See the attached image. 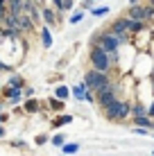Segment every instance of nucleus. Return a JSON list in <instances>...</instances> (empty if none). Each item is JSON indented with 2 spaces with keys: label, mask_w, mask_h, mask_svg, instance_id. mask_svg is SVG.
Masks as SVG:
<instances>
[{
  "label": "nucleus",
  "mask_w": 154,
  "mask_h": 156,
  "mask_svg": "<svg viewBox=\"0 0 154 156\" xmlns=\"http://www.w3.org/2000/svg\"><path fill=\"white\" fill-rule=\"evenodd\" d=\"M131 102H134V100H123V98L116 100L113 104L109 106V109H104V111H102L104 120L116 122V125H120V122L129 120V118H131Z\"/></svg>",
  "instance_id": "obj_1"
},
{
  "label": "nucleus",
  "mask_w": 154,
  "mask_h": 156,
  "mask_svg": "<svg viewBox=\"0 0 154 156\" xmlns=\"http://www.w3.org/2000/svg\"><path fill=\"white\" fill-rule=\"evenodd\" d=\"M84 86H86L88 90L95 95L98 90H104V88H109L111 84H113V75H107V73H98V70H93V68H88L86 73H84Z\"/></svg>",
  "instance_id": "obj_2"
},
{
  "label": "nucleus",
  "mask_w": 154,
  "mask_h": 156,
  "mask_svg": "<svg viewBox=\"0 0 154 156\" xmlns=\"http://www.w3.org/2000/svg\"><path fill=\"white\" fill-rule=\"evenodd\" d=\"M88 66L98 73H107L113 75V66L109 61V55L102 50L100 45H88Z\"/></svg>",
  "instance_id": "obj_3"
},
{
  "label": "nucleus",
  "mask_w": 154,
  "mask_h": 156,
  "mask_svg": "<svg viewBox=\"0 0 154 156\" xmlns=\"http://www.w3.org/2000/svg\"><path fill=\"white\" fill-rule=\"evenodd\" d=\"M125 16L129 20H138V23L150 25L152 20H154V7H152L150 2H129Z\"/></svg>",
  "instance_id": "obj_4"
},
{
  "label": "nucleus",
  "mask_w": 154,
  "mask_h": 156,
  "mask_svg": "<svg viewBox=\"0 0 154 156\" xmlns=\"http://www.w3.org/2000/svg\"><path fill=\"white\" fill-rule=\"evenodd\" d=\"M127 23H129V18L123 14V16H118V18H113L109 23V27H107L116 39L123 41V45H129V43H131V36H129V32H127Z\"/></svg>",
  "instance_id": "obj_5"
},
{
  "label": "nucleus",
  "mask_w": 154,
  "mask_h": 156,
  "mask_svg": "<svg viewBox=\"0 0 154 156\" xmlns=\"http://www.w3.org/2000/svg\"><path fill=\"white\" fill-rule=\"evenodd\" d=\"M41 23H43L45 27H50V30L59 27V23H61V16L50 7V2H45L43 7H41Z\"/></svg>",
  "instance_id": "obj_6"
},
{
  "label": "nucleus",
  "mask_w": 154,
  "mask_h": 156,
  "mask_svg": "<svg viewBox=\"0 0 154 156\" xmlns=\"http://www.w3.org/2000/svg\"><path fill=\"white\" fill-rule=\"evenodd\" d=\"M70 98L75 100V102H88V104H95V95L86 88V86H84V82L73 84V88H70Z\"/></svg>",
  "instance_id": "obj_7"
},
{
  "label": "nucleus",
  "mask_w": 154,
  "mask_h": 156,
  "mask_svg": "<svg viewBox=\"0 0 154 156\" xmlns=\"http://www.w3.org/2000/svg\"><path fill=\"white\" fill-rule=\"evenodd\" d=\"M16 23H18V30L23 32V36L34 34V30H36V25L32 23V18H30L27 14H20V16H16Z\"/></svg>",
  "instance_id": "obj_8"
},
{
  "label": "nucleus",
  "mask_w": 154,
  "mask_h": 156,
  "mask_svg": "<svg viewBox=\"0 0 154 156\" xmlns=\"http://www.w3.org/2000/svg\"><path fill=\"white\" fill-rule=\"evenodd\" d=\"M50 7L55 9L59 16H63V14H70L73 9H75V2H73V0H52Z\"/></svg>",
  "instance_id": "obj_9"
},
{
  "label": "nucleus",
  "mask_w": 154,
  "mask_h": 156,
  "mask_svg": "<svg viewBox=\"0 0 154 156\" xmlns=\"http://www.w3.org/2000/svg\"><path fill=\"white\" fill-rule=\"evenodd\" d=\"M39 36H41V45L45 48V50H50L52 43H55V36H52V30L45 27V25H41L39 27Z\"/></svg>",
  "instance_id": "obj_10"
},
{
  "label": "nucleus",
  "mask_w": 154,
  "mask_h": 156,
  "mask_svg": "<svg viewBox=\"0 0 154 156\" xmlns=\"http://www.w3.org/2000/svg\"><path fill=\"white\" fill-rule=\"evenodd\" d=\"M5 86H9V88H14V90H23L25 86H27V82H25L23 75L14 73V75H9V79H7V84H5Z\"/></svg>",
  "instance_id": "obj_11"
},
{
  "label": "nucleus",
  "mask_w": 154,
  "mask_h": 156,
  "mask_svg": "<svg viewBox=\"0 0 154 156\" xmlns=\"http://www.w3.org/2000/svg\"><path fill=\"white\" fill-rule=\"evenodd\" d=\"M20 106H23V111H25V113H41V111H43V104H41V100H36V98L25 100Z\"/></svg>",
  "instance_id": "obj_12"
},
{
  "label": "nucleus",
  "mask_w": 154,
  "mask_h": 156,
  "mask_svg": "<svg viewBox=\"0 0 154 156\" xmlns=\"http://www.w3.org/2000/svg\"><path fill=\"white\" fill-rule=\"evenodd\" d=\"M145 115H150L147 104H143V102L134 100V102H131V120H134V118H145Z\"/></svg>",
  "instance_id": "obj_13"
},
{
  "label": "nucleus",
  "mask_w": 154,
  "mask_h": 156,
  "mask_svg": "<svg viewBox=\"0 0 154 156\" xmlns=\"http://www.w3.org/2000/svg\"><path fill=\"white\" fill-rule=\"evenodd\" d=\"M45 104H48V109H50V111H55L57 115H61V113H63V109H66V102L57 100L55 95H52L50 100H45Z\"/></svg>",
  "instance_id": "obj_14"
},
{
  "label": "nucleus",
  "mask_w": 154,
  "mask_h": 156,
  "mask_svg": "<svg viewBox=\"0 0 154 156\" xmlns=\"http://www.w3.org/2000/svg\"><path fill=\"white\" fill-rule=\"evenodd\" d=\"M23 2H25V0H9V2H7V14L14 16V18L20 16V14H23Z\"/></svg>",
  "instance_id": "obj_15"
},
{
  "label": "nucleus",
  "mask_w": 154,
  "mask_h": 156,
  "mask_svg": "<svg viewBox=\"0 0 154 156\" xmlns=\"http://www.w3.org/2000/svg\"><path fill=\"white\" fill-rule=\"evenodd\" d=\"M73 122V115L70 113H61V115H55L52 118V129H59V127H66V125H70Z\"/></svg>",
  "instance_id": "obj_16"
},
{
  "label": "nucleus",
  "mask_w": 154,
  "mask_h": 156,
  "mask_svg": "<svg viewBox=\"0 0 154 156\" xmlns=\"http://www.w3.org/2000/svg\"><path fill=\"white\" fill-rule=\"evenodd\" d=\"M55 98L61 100V102H68L70 100V88H68L66 84H57L55 86Z\"/></svg>",
  "instance_id": "obj_17"
},
{
  "label": "nucleus",
  "mask_w": 154,
  "mask_h": 156,
  "mask_svg": "<svg viewBox=\"0 0 154 156\" xmlns=\"http://www.w3.org/2000/svg\"><path fill=\"white\" fill-rule=\"evenodd\" d=\"M79 149H82V145H79V143H66L61 147V154L63 156H73V154H77Z\"/></svg>",
  "instance_id": "obj_18"
},
{
  "label": "nucleus",
  "mask_w": 154,
  "mask_h": 156,
  "mask_svg": "<svg viewBox=\"0 0 154 156\" xmlns=\"http://www.w3.org/2000/svg\"><path fill=\"white\" fill-rule=\"evenodd\" d=\"M109 12H111L109 5H95V9L91 12V16H95V18H102V16H107Z\"/></svg>",
  "instance_id": "obj_19"
},
{
  "label": "nucleus",
  "mask_w": 154,
  "mask_h": 156,
  "mask_svg": "<svg viewBox=\"0 0 154 156\" xmlns=\"http://www.w3.org/2000/svg\"><path fill=\"white\" fill-rule=\"evenodd\" d=\"M84 16H86V12H82V9H75V12L68 16V23H70V25H77V23H82V20H84Z\"/></svg>",
  "instance_id": "obj_20"
},
{
  "label": "nucleus",
  "mask_w": 154,
  "mask_h": 156,
  "mask_svg": "<svg viewBox=\"0 0 154 156\" xmlns=\"http://www.w3.org/2000/svg\"><path fill=\"white\" fill-rule=\"evenodd\" d=\"M66 143H68V138L63 136V133H55V136L50 138V145H52V147H59V149H61Z\"/></svg>",
  "instance_id": "obj_21"
},
{
  "label": "nucleus",
  "mask_w": 154,
  "mask_h": 156,
  "mask_svg": "<svg viewBox=\"0 0 154 156\" xmlns=\"http://www.w3.org/2000/svg\"><path fill=\"white\" fill-rule=\"evenodd\" d=\"M45 143H50V136H48V133H39V136L34 138V145H39V147L45 145Z\"/></svg>",
  "instance_id": "obj_22"
},
{
  "label": "nucleus",
  "mask_w": 154,
  "mask_h": 156,
  "mask_svg": "<svg viewBox=\"0 0 154 156\" xmlns=\"http://www.w3.org/2000/svg\"><path fill=\"white\" fill-rule=\"evenodd\" d=\"M131 133H136V136H152L150 129H143V127H131Z\"/></svg>",
  "instance_id": "obj_23"
},
{
  "label": "nucleus",
  "mask_w": 154,
  "mask_h": 156,
  "mask_svg": "<svg viewBox=\"0 0 154 156\" xmlns=\"http://www.w3.org/2000/svg\"><path fill=\"white\" fill-rule=\"evenodd\" d=\"M9 147H14V149H27V143H25V140H9Z\"/></svg>",
  "instance_id": "obj_24"
},
{
  "label": "nucleus",
  "mask_w": 154,
  "mask_h": 156,
  "mask_svg": "<svg viewBox=\"0 0 154 156\" xmlns=\"http://www.w3.org/2000/svg\"><path fill=\"white\" fill-rule=\"evenodd\" d=\"M23 98H25V100H32V98H34V86H25V88H23Z\"/></svg>",
  "instance_id": "obj_25"
},
{
  "label": "nucleus",
  "mask_w": 154,
  "mask_h": 156,
  "mask_svg": "<svg viewBox=\"0 0 154 156\" xmlns=\"http://www.w3.org/2000/svg\"><path fill=\"white\" fill-rule=\"evenodd\" d=\"M0 73H9V75H14V68H12V66H7V63L2 61V57H0Z\"/></svg>",
  "instance_id": "obj_26"
},
{
  "label": "nucleus",
  "mask_w": 154,
  "mask_h": 156,
  "mask_svg": "<svg viewBox=\"0 0 154 156\" xmlns=\"http://www.w3.org/2000/svg\"><path fill=\"white\" fill-rule=\"evenodd\" d=\"M7 120H9V113H7V111H0V127H5Z\"/></svg>",
  "instance_id": "obj_27"
},
{
  "label": "nucleus",
  "mask_w": 154,
  "mask_h": 156,
  "mask_svg": "<svg viewBox=\"0 0 154 156\" xmlns=\"http://www.w3.org/2000/svg\"><path fill=\"white\" fill-rule=\"evenodd\" d=\"M5 136H7V129H5V127H0V138H5Z\"/></svg>",
  "instance_id": "obj_28"
},
{
  "label": "nucleus",
  "mask_w": 154,
  "mask_h": 156,
  "mask_svg": "<svg viewBox=\"0 0 154 156\" xmlns=\"http://www.w3.org/2000/svg\"><path fill=\"white\" fill-rule=\"evenodd\" d=\"M152 138H154V133H152Z\"/></svg>",
  "instance_id": "obj_29"
},
{
  "label": "nucleus",
  "mask_w": 154,
  "mask_h": 156,
  "mask_svg": "<svg viewBox=\"0 0 154 156\" xmlns=\"http://www.w3.org/2000/svg\"><path fill=\"white\" fill-rule=\"evenodd\" d=\"M152 156H154V152H152Z\"/></svg>",
  "instance_id": "obj_30"
},
{
  "label": "nucleus",
  "mask_w": 154,
  "mask_h": 156,
  "mask_svg": "<svg viewBox=\"0 0 154 156\" xmlns=\"http://www.w3.org/2000/svg\"><path fill=\"white\" fill-rule=\"evenodd\" d=\"M61 156H63V154H61Z\"/></svg>",
  "instance_id": "obj_31"
}]
</instances>
